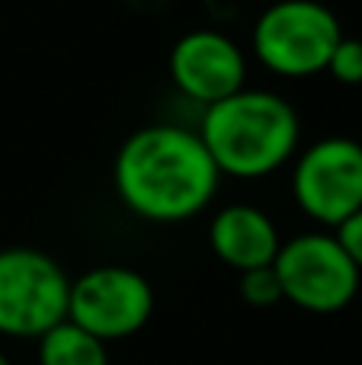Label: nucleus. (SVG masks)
Returning a JSON list of instances; mask_svg holds the SVG:
<instances>
[{"label":"nucleus","instance_id":"obj_1","mask_svg":"<svg viewBox=\"0 0 362 365\" xmlns=\"http://www.w3.org/2000/svg\"><path fill=\"white\" fill-rule=\"evenodd\" d=\"M122 205L148 221H183L218 192L215 160L199 132L180 125H145L122 141L113 167Z\"/></svg>","mask_w":362,"mask_h":365},{"label":"nucleus","instance_id":"obj_2","mask_svg":"<svg viewBox=\"0 0 362 365\" xmlns=\"http://www.w3.org/2000/svg\"><path fill=\"white\" fill-rule=\"evenodd\" d=\"M299 115L273 90H237L228 100L205 106L199 138L218 173L260 180L279 170L299 148Z\"/></svg>","mask_w":362,"mask_h":365},{"label":"nucleus","instance_id":"obj_3","mask_svg":"<svg viewBox=\"0 0 362 365\" xmlns=\"http://www.w3.org/2000/svg\"><path fill=\"white\" fill-rule=\"evenodd\" d=\"M340 19L318 0H276L254 26V51L269 71L282 77H311L327 71L337 42Z\"/></svg>","mask_w":362,"mask_h":365},{"label":"nucleus","instance_id":"obj_4","mask_svg":"<svg viewBox=\"0 0 362 365\" xmlns=\"http://www.w3.org/2000/svg\"><path fill=\"white\" fill-rule=\"evenodd\" d=\"M71 279L55 257L36 247L0 250V334L45 336L68 321Z\"/></svg>","mask_w":362,"mask_h":365},{"label":"nucleus","instance_id":"obj_5","mask_svg":"<svg viewBox=\"0 0 362 365\" xmlns=\"http://www.w3.org/2000/svg\"><path fill=\"white\" fill-rule=\"evenodd\" d=\"M282 298L311 314L343 311L356 298L362 272L333 234L308 231L286 240L273 259Z\"/></svg>","mask_w":362,"mask_h":365},{"label":"nucleus","instance_id":"obj_6","mask_svg":"<svg viewBox=\"0 0 362 365\" xmlns=\"http://www.w3.org/2000/svg\"><path fill=\"white\" fill-rule=\"evenodd\" d=\"M151 311V282L128 266H96L71 282L68 321L103 343L138 334Z\"/></svg>","mask_w":362,"mask_h":365},{"label":"nucleus","instance_id":"obj_7","mask_svg":"<svg viewBox=\"0 0 362 365\" xmlns=\"http://www.w3.org/2000/svg\"><path fill=\"white\" fill-rule=\"evenodd\" d=\"M292 195L308 218L337 227L362 208V145L353 138H321L299 158Z\"/></svg>","mask_w":362,"mask_h":365},{"label":"nucleus","instance_id":"obj_8","mask_svg":"<svg viewBox=\"0 0 362 365\" xmlns=\"http://www.w3.org/2000/svg\"><path fill=\"white\" fill-rule=\"evenodd\" d=\"M170 77L190 100L212 106L244 90L247 61L234 38L218 29H192L170 48Z\"/></svg>","mask_w":362,"mask_h":365},{"label":"nucleus","instance_id":"obj_9","mask_svg":"<svg viewBox=\"0 0 362 365\" xmlns=\"http://www.w3.org/2000/svg\"><path fill=\"white\" fill-rule=\"evenodd\" d=\"M209 244L224 266H231L234 272H247L273 263L282 240L267 212L234 202L215 212L209 225Z\"/></svg>","mask_w":362,"mask_h":365},{"label":"nucleus","instance_id":"obj_10","mask_svg":"<svg viewBox=\"0 0 362 365\" xmlns=\"http://www.w3.org/2000/svg\"><path fill=\"white\" fill-rule=\"evenodd\" d=\"M38 365H109L106 343L77 324L61 321L38 336Z\"/></svg>","mask_w":362,"mask_h":365},{"label":"nucleus","instance_id":"obj_11","mask_svg":"<svg viewBox=\"0 0 362 365\" xmlns=\"http://www.w3.org/2000/svg\"><path fill=\"white\" fill-rule=\"evenodd\" d=\"M237 289H241V298L250 304V308H273V304L286 302L282 298V282L276 276L273 263L269 266H257V269L237 272Z\"/></svg>","mask_w":362,"mask_h":365},{"label":"nucleus","instance_id":"obj_12","mask_svg":"<svg viewBox=\"0 0 362 365\" xmlns=\"http://www.w3.org/2000/svg\"><path fill=\"white\" fill-rule=\"evenodd\" d=\"M327 71L337 77L340 83H362V38L343 36L333 48L331 61H327Z\"/></svg>","mask_w":362,"mask_h":365},{"label":"nucleus","instance_id":"obj_13","mask_svg":"<svg viewBox=\"0 0 362 365\" xmlns=\"http://www.w3.org/2000/svg\"><path fill=\"white\" fill-rule=\"evenodd\" d=\"M333 237L340 240V247L346 250V257H350L353 263H356V269L362 272V208L333 227Z\"/></svg>","mask_w":362,"mask_h":365},{"label":"nucleus","instance_id":"obj_14","mask_svg":"<svg viewBox=\"0 0 362 365\" xmlns=\"http://www.w3.org/2000/svg\"><path fill=\"white\" fill-rule=\"evenodd\" d=\"M0 365H13V362H10V359H6V356H4V353H0Z\"/></svg>","mask_w":362,"mask_h":365}]
</instances>
